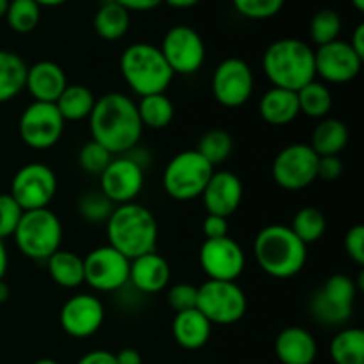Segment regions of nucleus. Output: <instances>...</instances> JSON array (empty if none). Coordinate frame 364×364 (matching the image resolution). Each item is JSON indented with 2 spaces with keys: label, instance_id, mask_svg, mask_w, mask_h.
Listing matches in <instances>:
<instances>
[{
  "label": "nucleus",
  "instance_id": "4c0bfd02",
  "mask_svg": "<svg viewBox=\"0 0 364 364\" xmlns=\"http://www.w3.org/2000/svg\"><path fill=\"white\" fill-rule=\"evenodd\" d=\"M116 205L102 191H87L78 198V215L91 224H105Z\"/></svg>",
  "mask_w": 364,
  "mask_h": 364
},
{
  "label": "nucleus",
  "instance_id": "a878e982",
  "mask_svg": "<svg viewBox=\"0 0 364 364\" xmlns=\"http://www.w3.org/2000/svg\"><path fill=\"white\" fill-rule=\"evenodd\" d=\"M348 127L336 117H323L311 135V148L318 156L340 155L348 144Z\"/></svg>",
  "mask_w": 364,
  "mask_h": 364
},
{
  "label": "nucleus",
  "instance_id": "79ce46f5",
  "mask_svg": "<svg viewBox=\"0 0 364 364\" xmlns=\"http://www.w3.org/2000/svg\"><path fill=\"white\" fill-rule=\"evenodd\" d=\"M167 302L174 313L188 311L198 304V287L191 283H176L167 290Z\"/></svg>",
  "mask_w": 364,
  "mask_h": 364
},
{
  "label": "nucleus",
  "instance_id": "a18cd8bd",
  "mask_svg": "<svg viewBox=\"0 0 364 364\" xmlns=\"http://www.w3.org/2000/svg\"><path fill=\"white\" fill-rule=\"evenodd\" d=\"M228 219L220 215H213V213H206L205 220H203V233H205L206 240H215V238L228 237Z\"/></svg>",
  "mask_w": 364,
  "mask_h": 364
},
{
  "label": "nucleus",
  "instance_id": "72a5a7b5",
  "mask_svg": "<svg viewBox=\"0 0 364 364\" xmlns=\"http://www.w3.org/2000/svg\"><path fill=\"white\" fill-rule=\"evenodd\" d=\"M290 230L297 235L302 244L311 245L326 235L327 219L322 210L315 208V206H304L294 215Z\"/></svg>",
  "mask_w": 364,
  "mask_h": 364
},
{
  "label": "nucleus",
  "instance_id": "864d4df0",
  "mask_svg": "<svg viewBox=\"0 0 364 364\" xmlns=\"http://www.w3.org/2000/svg\"><path fill=\"white\" fill-rule=\"evenodd\" d=\"M39 7H59L66 4L68 0H34Z\"/></svg>",
  "mask_w": 364,
  "mask_h": 364
},
{
  "label": "nucleus",
  "instance_id": "c9c22d12",
  "mask_svg": "<svg viewBox=\"0 0 364 364\" xmlns=\"http://www.w3.org/2000/svg\"><path fill=\"white\" fill-rule=\"evenodd\" d=\"M41 20V7L34 0H11L6 13V21L16 34H28Z\"/></svg>",
  "mask_w": 364,
  "mask_h": 364
},
{
  "label": "nucleus",
  "instance_id": "49530a36",
  "mask_svg": "<svg viewBox=\"0 0 364 364\" xmlns=\"http://www.w3.org/2000/svg\"><path fill=\"white\" fill-rule=\"evenodd\" d=\"M119 6H123L128 13H146L162 6L164 0H114Z\"/></svg>",
  "mask_w": 364,
  "mask_h": 364
},
{
  "label": "nucleus",
  "instance_id": "09e8293b",
  "mask_svg": "<svg viewBox=\"0 0 364 364\" xmlns=\"http://www.w3.org/2000/svg\"><path fill=\"white\" fill-rule=\"evenodd\" d=\"M116 363L117 364H142V358L139 354V350L135 348H121L119 352H116Z\"/></svg>",
  "mask_w": 364,
  "mask_h": 364
},
{
  "label": "nucleus",
  "instance_id": "a211bd4d",
  "mask_svg": "<svg viewBox=\"0 0 364 364\" xmlns=\"http://www.w3.org/2000/svg\"><path fill=\"white\" fill-rule=\"evenodd\" d=\"M144 187V169L127 155L114 156L107 169L100 174V191L114 203H134Z\"/></svg>",
  "mask_w": 364,
  "mask_h": 364
},
{
  "label": "nucleus",
  "instance_id": "20e7f679",
  "mask_svg": "<svg viewBox=\"0 0 364 364\" xmlns=\"http://www.w3.org/2000/svg\"><path fill=\"white\" fill-rule=\"evenodd\" d=\"M262 64L272 87L297 92L316 78L315 50L297 38L270 43L263 53Z\"/></svg>",
  "mask_w": 364,
  "mask_h": 364
},
{
  "label": "nucleus",
  "instance_id": "cd10ccee",
  "mask_svg": "<svg viewBox=\"0 0 364 364\" xmlns=\"http://www.w3.org/2000/svg\"><path fill=\"white\" fill-rule=\"evenodd\" d=\"M130 13L114 0H105L95 13L92 27L103 41H117L130 28Z\"/></svg>",
  "mask_w": 364,
  "mask_h": 364
},
{
  "label": "nucleus",
  "instance_id": "603ef678",
  "mask_svg": "<svg viewBox=\"0 0 364 364\" xmlns=\"http://www.w3.org/2000/svg\"><path fill=\"white\" fill-rule=\"evenodd\" d=\"M201 0H164V4H167L173 9H191L196 7Z\"/></svg>",
  "mask_w": 364,
  "mask_h": 364
},
{
  "label": "nucleus",
  "instance_id": "a19ab883",
  "mask_svg": "<svg viewBox=\"0 0 364 364\" xmlns=\"http://www.w3.org/2000/svg\"><path fill=\"white\" fill-rule=\"evenodd\" d=\"M21 215L23 210L11 198V194H0V240L13 237Z\"/></svg>",
  "mask_w": 364,
  "mask_h": 364
},
{
  "label": "nucleus",
  "instance_id": "ddd939ff",
  "mask_svg": "<svg viewBox=\"0 0 364 364\" xmlns=\"http://www.w3.org/2000/svg\"><path fill=\"white\" fill-rule=\"evenodd\" d=\"M66 128V121L57 110L55 103L32 102L21 112L18 121L20 137L28 148L45 151L60 141Z\"/></svg>",
  "mask_w": 364,
  "mask_h": 364
},
{
  "label": "nucleus",
  "instance_id": "37998d69",
  "mask_svg": "<svg viewBox=\"0 0 364 364\" xmlns=\"http://www.w3.org/2000/svg\"><path fill=\"white\" fill-rule=\"evenodd\" d=\"M343 247L348 258L355 263V265H364V226L363 224H355L350 230L345 233Z\"/></svg>",
  "mask_w": 364,
  "mask_h": 364
},
{
  "label": "nucleus",
  "instance_id": "4468645a",
  "mask_svg": "<svg viewBox=\"0 0 364 364\" xmlns=\"http://www.w3.org/2000/svg\"><path fill=\"white\" fill-rule=\"evenodd\" d=\"M255 92V73L244 59L228 57L217 64L212 75V95L219 105L238 109Z\"/></svg>",
  "mask_w": 364,
  "mask_h": 364
},
{
  "label": "nucleus",
  "instance_id": "f03ea898",
  "mask_svg": "<svg viewBox=\"0 0 364 364\" xmlns=\"http://www.w3.org/2000/svg\"><path fill=\"white\" fill-rule=\"evenodd\" d=\"M105 226L110 247L127 256L130 262L139 256L156 251L159 224L155 215L139 203L117 205Z\"/></svg>",
  "mask_w": 364,
  "mask_h": 364
},
{
  "label": "nucleus",
  "instance_id": "0eeeda50",
  "mask_svg": "<svg viewBox=\"0 0 364 364\" xmlns=\"http://www.w3.org/2000/svg\"><path fill=\"white\" fill-rule=\"evenodd\" d=\"M213 171L215 167L203 159L196 149L181 151L169 160L164 171V191L174 201L187 203L198 199L201 198Z\"/></svg>",
  "mask_w": 364,
  "mask_h": 364
},
{
  "label": "nucleus",
  "instance_id": "c756f323",
  "mask_svg": "<svg viewBox=\"0 0 364 364\" xmlns=\"http://www.w3.org/2000/svg\"><path fill=\"white\" fill-rule=\"evenodd\" d=\"M96 96L87 85L68 84L63 95L57 98L55 107L63 119L66 121H82L89 119L92 109H95Z\"/></svg>",
  "mask_w": 364,
  "mask_h": 364
},
{
  "label": "nucleus",
  "instance_id": "4be33fe9",
  "mask_svg": "<svg viewBox=\"0 0 364 364\" xmlns=\"http://www.w3.org/2000/svg\"><path fill=\"white\" fill-rule=\"evenodd\" d=\"M68 85V77L63 68L52 60H39L27 68L25 89L34 102L55 103Z\"/></svg>",
  "mask_w": 364,
  "mask_h": 364
},
{
  "label": "nucleus",
  "instance_id": "5fc2aeb1",
  "mask_svg": "<svg viewBox=\"0 0 364 364\" xmlns=\"http://www.w3.org/2000/svg\"><path fill=\"white\" fill-rule=\"evenodd\" d=\"M9 295H11V290H9V287H7V283L6 281H0V304H4V302L7 301V299H9Z\"/></svg>",
  "mask_w": 364,
  "mask_h": 364
},
{
  "label": "nucleus",
  "instance_id": "9b49d317",
  "mask_svg": "<svg viewBox=\"0 0 364 364\" xmlns=\"http://www.w3.org/2000/svg\"><path fill=\"white\" fill-rule=\"evenodd\" d=\"M9 194L23 212L48 208L57 194L55 173L46 164H27L13 176Z\"/></svg>",
  "mask_w": 364,
  "mask_h": 364
},
{
  "label": "nucleus",
  "instance_id": "6e6d98bb",
  "mask_svg": "<svg viewBox=\"0 0 364 364\" xmlns=\"http://www.w3.org/2000/svg\"><path fill=\"white\" fill-rule=\"evenodd\" d=\"M9 2H11V0H0V18H6Z\"/></svg>",
  "mask_w": 364,
  "mask_h": 364
},
{
  "label": "nucleus",
  "instance_id": "13d9d810",
  "mask_svg": "<svg viewBox=\"0 0 364 364\" xmlns=\"http://www.w3.org/2000/svg\"><path fill=\"white\" fill-rule=\"evenodd\" d=\"M34 364H60V363H57L55 359H48V358H45V359H38V361H36Z\"/></svg>",
  "mask_w": 364,
  "mask_h": 364
},
{
  "label": "nucleus",
  "instance_id": "7ed1b4c3",
  "mask_svg": "<svg viewBox=\"0 0 364 364\" xmlns=\"http://www.w3.org/2000/svg\"><path fill=\"white\" fill-rule=\"evenodd\" d=\"M255 259L274 279H290L302 272L308 262V245L284 224L265 226L255 238Z\"/></svg>",
  "mask_w": 364,
  "mask_h": 364
},
{
  "label": "nucleus",
  "instance_id": "9d476101",
  "mask_svg": "<svg viewBox=\"0 0 364 364\" xmlns=\"http://www.w3.org/2000/svg\"><path fill=\"white\" fill-rule=\"evenodd\" d=\"M318 169V155L304 142L287 146L276 155L272 162V180L284 191H304L315 183Z\"/></svg>",
  "mask_w": 364,
  "mask_h": 364
},
{
  "label": "nucleus",
  "instance_id": "dca6fc26",
  "mask_svg": "<svg viewBox=\"0 0 364 364\" xmlns=\"http://www.w3.org/2000/svg\"><path fill=\"white\" fill-rule=\"evenodd\" d=\"M199 265L208 279L237 283L245 270V252L230 235L215 240H205L199 251Z\"/></svg>",
  "mask_w": 364,
  "mask_h": 364
},
{
  "label": "nucleus",
  "instance_id": "f257e3e1",
  "mask_svg": "<svg viewBox=\"0 0 364 364\" xmlns=\"http://www.w3.org/2000/svg\"><path fill=\"white\" fill-rule=\"evenodd\" d=\"M89 130L92 141L109 149L112 155H124L139 144L142 124L139 119L137 103L123 92H107L96 98L95 109L89 116Z\"/></svg>",
  "mask_w": 364,
  "mask_h": 364
},
{
  "label": "nucleus",
  "instance_id": "f704fd0d",
  "mask_svg": "<svg viewBox=\"0 0 364 364\" xmlns=\"http://www.w3.org/2000/svg\"><path fill=\"white\" fill-rule=\"evenodd\" d=\"M233 137H231L226 130L213 128V130H208L206 134H203V137L199 139V144L196 151L215 167L230 159L231 153H233Z\"/></svg>",
  "mask_w": 364,
  "mask_h": 364
},
{
  "label": "nucleus",
  "instance_id": "2eb2a0df",
  "mask_svg": "<svg viewBox=\"0 0 364 364\" xmlns=\"http://www.w3.org/2000/svg\"><path fill=\"white\" fill-rule=\"evenodd\" d=\"M130 259L114 247L100 245L84 256V283L92 290L110 294L128 283Z\"/></svg>",
  "mask_w": 364,
  "mask_h": 364
},
{
  "label": "nucleus",
  "instance_id": "393cba45",
  "mask_svg": "<svg viewBox=\"0 0 364 364\" xmlns=\"http://www.w3.org/2000/svg\"><path fill=\"white\" fill-rule=\"evenodd\" d=\"M258 112L265 123L272 127H287L301 114L297 92L281 87H270L259 98Z\"/></svg>",
  "mask_w": 364,
  "mask_h": 364
},
{
  "label": "nucleus",
  "instance_id": "6e6552de",
  "mask_svg": "<svg viewBox=\"0 0 364 364\" xmlns=\"http://www.w3.org/2000/svg\"><path fill=\"white\" fill-rule=\"evenodd\" d=\"M196 309L208 318L212 326H233L247 311V295L233 281L208 279L198 287Z\"/></svg>",
  "mask_w": 364,
  "mask_h": 364
},
{
  "label": "nucleus",
  "instance_id": "e433bc0d",
  "mask_svg": "<svg viewBox=\"0 0 364 364\" xmlns=\"http://www.w3.org/2000/svg\"><path fill=\"white\" fill-rule=\"evenodd\" d=\"M343 21L338 11L320 9L309 23V38L316 46L329 45V43L340 39Z\"/></svg>",
  "mask_w": 364,
  "mask_h": 364
},
{
  "label": "nucleus",
  "instance_id": "423d86ee",
  "mask_svg": "<svg viewBox=\"0 0 364 364\" xmlns=\"http://www.w3.org/2000/svg\"><path fill=\"white\" fill-rule=\"evenodd\" d=\"M18 251L36 262H46L60 249L63 223L50 208L23 212L13 235Z\"/></svg>",
  "mask_w": 364,
  "mask_h": 364
},
{
  "label": "nucleus",
  "instance_id": "4d7b16f0",
  "mask_svg": "<svg viewBox=\"0 0 364 364\" xmlns=\"http://www.w3.org/2000/svg\"><path fill=\"white\" fill-rule=\"evenodd\" d=\"M352 2V6L355 7V9L359 11V13H363L364 11V0H350Z\"/></svg>",
  "mask_w": 364,
  "mask_h": 364
},
{
  "label": "nucleus",
  "instance_id": "6ab92c4d",
  "mask_svg": "<svg viewBox=\"0 0 364 364\" xmlns=\"http://www.w3.org/2000/svg\"><path fill=\"white\" fill-rule=\"evenodd\" d=\"M363 60L348 41L336 39L315 50V73L322 82L348 84L361 73Z\"/></svg>",
  "mask_w": 364,
  "mask_h": 364
},
{
  "label": "nucleus",
  "instance_id": "bb28decb",
  "mask_svg": "<svg viewBox=\"0 0 364 364\" xmlns=\"http://www.w3.org/2000/svg\"><path fill=\"white\" fill-rule=\"evenodd\" d=\"M46 269L57 287L73 290L84 284V258L77 252L59 249L46 259Z\"/></svg>",
  "mask_w": 364,
  "mask_h": 364
},
{
  "label": "nucleus",
  "instance_id": "de8ad7c7",
  "mask_svg": "<svg viewBox=\"0 0 364 364\" xmlns=\"http://www.w3.org/2000/svg\"><path fill=\"white\" fill-rule=\"evenodd\" d=\"M77 364H117L116 355L109 350H91L82 355Z\"/></svg>",
  "mask_w": 364,
  "mask_h": 364
},
{
  "label": "nucleus",
  "instance_id": "3c124183",
  "mask_svg": "<svg viewBox=\"0 0 364 364\" xmlns=\"http://www.w3.org/2000/svg\"><path fill=\"white\" fill-rule=\"evenodd\" d=\"M7 267H9V255H7V247L4 240H0V281L6 277Z\"/></svg>",
  "mask_w": 364,
  "mask_h": 364
},
{
  "label": "nucleus",
  "instance_id": "f3484780",
  "mask_svg": "<svg viewBox=\"0 0 364 364\" xmlns=\"http://www.w3.org/2000/svg\"><path fill=\"white\" fill-rule=\"evenodd\" d=\"M105 322V306L96 295L77 294L68 299L59 313L60 329L71 338L84 340L98 333Z\"/></svg>",
  "mask_w": 364,
  "mask_h": 364
},
{
  "label": "nucleus",
  "instance_id": "473e14b6",
  "mask_svg": "<svg viewBox=\"0 0 364 364\" xmlns=\"http://www.w3.org/2000/svg\"><path fill=\"white\" fill-rule=\"evenodd\" d=\"M299 110L313 119H323L333 109V92L323 82L313 80L297 91Z\"/></svg>",
  "mask_w": 364,
  "mask_h": 364
},
{
  "label": "nucleus",
  "instance_id": "2f4dec72",
  "mask_svg": "<svg viewBox=\"0 0 364 364\" xmlns=\"http://www.w3.org/2000/svg\"><path fill=\"white\" fill-rule=\"evenodd\" d=\"M329 355L334 364H364V331L359 327L341 329L331 340Z\"/></svg>",
  "mask_w": 364,
  "mask_h": 364
},
{
  "label": "nucleus",
  "instance_id": "5701e85b",
  "mask_svg": "<svg viewBox=\"0 0 364 364\" xmlns=\"http://www.w3.org/2000/svg\"><path fill=\"white\" fill-rule=\"evenodd\" d=\"M274 352L281 364H313L318 354V345L308 329L291 326L277 334Z\"/></svg>",
  "mask_w": 364,
  "mask_h": 364
},
{
  "label": "nucleus",
  "instance_id": "c03bdc74",
  "mask_svg": "<svg viewBox=\"0 0 364 364\" xmlns=\"http://www.w3.org/2000/svg\"><path fill=\"white\" fill-rule=\"evenodd\" d=\"M343 174V162L338 155L318 156V169L316 178L323 181H336Z\"/></svg>",
  "mask_w": 364,
  "mask_h": 364
},
{
  "label": "nucleus",
  "instance_id": "58836bf2",
  "mask_svg": "<svg viewBox=\"0 0 364 364\" xmlns=\"http://www.w3.org/2000/svg\"><path fill=\"white\" fill-rule=\"evenodd\" d=\"M112 153L96 141L85 142L78 151V164H80L82 171L91 174V176H100L107 169V166L112 162Z\"/></svg>",
  "mask_w": 364,
  "mask_h": 364
},
{
  "label": "nucleus",
  "instance_id": "c85d7f7f",
  "mask_svg": "<svg viewBox=\"0 0 364 364\" xmlns=\"http://www.w3.org/2000/svg\"><path fill=\"white\" fill-rule=\"evenodd\" d=\"M27 68L18 53L0 48V103L11 102L23 91Z\"/></svg>",
  "mask_w": 364,
  "mask_h": 364
},
{
  "label": "nucleus",
  "instance_id": "39448f33",
  "mask_svg": "<svg viewBox=\"0 0 364 364\" xmlns=\"http://www.w3.org/2000/svg\"><path fill=\"white\" fill-rule=\"evenodd\" d=\"M119 70L128 87L139 95V98L166 92L174 78L160 48L151 43H134L127 46L121 53Z\"/></svg>",
  "mask_w": 364,
  "mask_h": 364
},
{
  "label": "nucleus",
  "instance_id": "8fccbe9b",
  "mask_svg": "<svg viewBox=\"0 0 364 364\" xmlns=\"http://www.w3.org/2000/svg\"><path fill=\"white\" fill-rule=\"evenodd\" d=\"M348 45L352 46V50H354L361 59H364V23H359L358 27L354 28Z\"/></svg>",
  "mask_w": 364,
  "mask_h": 364
},
{
  "label": "nucleus",
  "instance_id": "aec40b11",
  "mask_svg": "<svg viewBox=\"0 0 364 364\" xmlns=\"http://www.w3.org/2000/svg\"><path fill=\"white\" fill-rule=\"evenodd\" d=\"M201 199L206 212L228 219L240 208L244 199V183L231 171H213Z\"/></svg>",
  "mask_w": 364,
  "mask_h": 364
},
{
  "label": "nucleus",
  "instance_id": "412c9836",
  "mask_svg": "<svg viewBox=\"0 0 364 364\" xmlns=\"http://www.w3.org/2000/svg\"><path fill=\"white\" fill-rule=\"evenodd\" d=\"M171 267L169 262L156 251L142 255L130 262L128 283L134 284L141 294H160L169 287Z\"/></svg>",
  "mask_w": 364,
  "mask_h": 364
},
{
  "label": "nucleus",
  "instance_id": "ea45409f",
  "mask_svg": "<svg viewBox=\"0 0 364 364\" xmlns=\"http://www.w3.org/2000/svg\"><path fill=\"white\" fill-rule=\"evenodd\" d=\"M231 4L247 20H269L281 13L284 0H231Z\"/></svg>",
  "mask_w": 364,
  "mask_h": 364
},
{
  "label": "nucleus",
  "instance_id": "1a4fd4ad",
  "mask_svg": "<svg viewBox=\"0 0 364 364\" xmlns=\"http://www.w3.org/2000/svg\"><path fill=\"white\" fill-rule=\"evenodd\" d=\"M358 284L345 274H333L311 297L309 309L318 322L340 326L348 322L354 313Z\"/></svg>",
  "mask_w": 364,
  "mask_h": 364
},
{
  "label": "nucleus",
  "instance_id": "7c9ffc66",
  "mask_svg": "<svg viewBox=\"0 0 364 364\" xmlns=\"http://www.w3.org/2000/svg\"><path fill=\"white\" fill-rule=\"evenodd\" d=\"M139 119L142 128L164 130L174 119V105L166 92L142 96L137 103Z\"/></svg>",
  "mask_w": 364,
  "mask_h": 364
},
{
  "label": "nucleus",
  "instance_id": "f8f14e48",
  "mask_svg": "<svg viewBox=\"0 0 364 364\" xmlns=\"http://www.w3.org/2000/svg\"><path fill=\"white\" fill-rule=\"evenodd\" d=\"M160 52L174 75H194L203 68L206 46L199 32L188 25H174L164 34Z\"/></svg>",
  "mask_w": 364,
  "mask_h": 364
},
{
  "label": "nucleus",
  "instance_id": "b1692460",
  "mask_svg": "<svg viewBox=\"0 0 364 364\" xmlns=\"http://www.w3.org/2000/svg\"><path fill=\"white\" fill-rule=\"evenodd\" d=\"M212 323L198 309L180 311L173 318V338L185 350H199L212 336Z\"/></svg>",
  "mask_w": 364,
  "mask_h": 364
}]
</instances>
